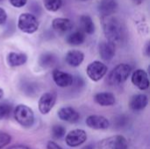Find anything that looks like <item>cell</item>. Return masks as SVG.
<instances>
[{"mask_svg": "<svg viewBox=\"0 0 150 149\" xmlns=\"http://www.w3.org/2000/svg\"><path fill=\"white\" fill-rule=\"evenodd\" d=\"M101 23L105 36L107 40L113 43H119L123 40L124 37V28L122 23L119 18L113 15L105 16L101 18Z\"/></svg>", "mask_w": 150, "mask_h": 149, "instance_id": "1", "label": "cell"}, {"mask_svg": "<svg viewBox=\"0 0 150 149\" xmlns=\"http://www.w3.org/2000/svg\"><path fill=\"white\" fill-rule=\"evenodd\" d=\"M132 68L127 63H120L114 67L109 73L106 83L109 85H120L125 83L131 75Z\"/></svg>", "mask_w": 150, "mask_h": 149, "instance_id": "2", "label": "cell"}, {"mask_svg": "<svg viewBox=\"0 0 150 149\" xmlns=\"http://www.w3.org/2000/svg\"><path fill=\"white\" fill-rule=\"evenodd\" d=\"M13 114L16 121L23 127H31L34 124V113L27 105H17L14 109Z\"/></svg>", "mask_w": 150, "mask_h": 149, "instance_id": "3", "label": "cell"}, {"mask_svg": "<svg viewBox=\"0 0 150 149\" xmlns=\"http://www.w3.org/2000/svg\"><path fill=\"white\" fill-rule=\"evenodd\" d=\"M39 26L40 23L35 15L28 12H25L19 15L18 19V27L21 32L33 34L38 31Z\"/></svg>", "mask_w": 150, "mask_h": 149, "instance_id": "4", "label": "cell"}, {"mask_svg": "<svg viewBox=\"0 0 150 149\" xmlns=\"http://www.w3.org/2000/svg\"><path fill=\"white\" fill-rule=\"evenodd\" d=\"M107 66L99 61H94L91 63H90L86 68V74L89 76V78L93 82H98L107 73Z\"/></svg>", "mask_w": 150, "mask_h": 149, "instance_id": "5", "label": "cell"}, {"mask_svg": "<svg viewBox=\"0 0 150 149\" xmlns=\"http://www.w3.org/2000/svg\"><path fill=\"white\" fill-rule=\"evenodd\" d=\"M127 141L122 135L105 138L98 143V149H127Z\"/></svg>", "mask_w": 150, "mask_h": 149, "instance_id": "6", "label": "cell"}, {"mask_svg": "<svg viewBox=\"0 0 150 149\" xmlns=\"http://www.w3.org/2000/svg\"><path fill=\"white\" fill-rule=\"evenodd\" d=\"M57 94L54 91H47L41 95L39 99V111L41 114H47L56 103Z\"/></svg>", "mask_w": 150, "mask_h": 149, "instance_id": "7", "label": "cell"}, {"mask_svg": "<svg viewBox=\"0 0 150 149\" xmlns=\"http://www.w3.org/2000/svg\"><path fill=\"white\" fill-rule=\"evenodd\" d=\"M87 140L85 131L82 129H75L70 131L65 137L66 144L70 148H76L83 144Z\"/></svg>", "mask_w": 150, "mask_h": 149, "instance_id": "8", "label": "cell"}, {"mask_svg": "<svg viewBox=\"0 0 150 149\" xmlns=\"http://www.w3.org/2000/svg\"><path fill=\"white\" fill-rule=\"evenodd\" d=\"M98 52L102 60L105 61H112L116 54L115 43L110 40H105L100 42L98 45Z\"/></svg>", "mask_w": 150, "mask_h": 149, "instance_id": "9", "label": "cell"}, {"mask_svg": "<svg viewBox=\"0 0 150 149\" xmlns=\"http://www.w3.org/2000/svg\"><path fill=\"white\" fill-rule=\"evenodd\" d=\"M132 83L141 90H146L149 87V79L148 73L143 69H136L132 74Z\"/></svg>", "mask_w": 150, "mask_h": 149, "instance_id": "10", "label": "cell"}, {"mask_svg": "<svg viewBox=\"0 0 150 149\" xmlns=\"http://www.w3.org/2000/svg\"><path fill=\"white\" fill-rule=\"evenodd\" d=\"M53 80L58 87L67 88L73 84L74 77L72 75L63 72L59 69H54L53 71Z\"/></svg>", "mask_w": 150, "mask_h": 149, "instance_id": "11", "label": "cell"}, {"mask_svg": "<svg viewBox=\"0 0 150 149\" xmlns=\"http://www.w3.org/2000/svg\"><path fill=\"white\" fill-rule=\"evenodd\" d=\"M85 122L87 126L94 130H105L110 126L109 120L100 115H91L86 119Z\"/></svg>", "mask_w": 150, "mask_h": 149, "instance_id": "12", "label": "cell"}, {"mask_svg": "<svg viewBox=\"0 0 150 149\" xmlns=\"http://www.w3.org/2000/svg\"><path fill=\"white\" fill-rule=\"evenodd\" d=\"M57 115L61 120L69 122V123H76L80 119L79 112L76 111L74 108L69 107V106L62 107L58 111Z\"/></svg>", "mask_w": 150, "mask_h": 149, "instance_id": "13", "label": "cell"}, {"mask_svg": "<svg viewBox=\"0 0 150 149\" xmlns=\"http://www.w3.org/2000/svg\"><path fill=\"white\" fill-rule=\"evenodd\" d=\"M118 10V4L115 0H101L98 4V11L101 17L113 15Z\"/></svg>", "mask_w": 150, "mask_h": 149, "instance_id": "14", "label": "cell"}, {"mask_svg": "<svg viewBox=\"0 0 150 149\" xmlns=\"http://www.w3.org/2000/svg\"><path fill=\"white\" fill-rule=\"evenodd\" d=\"M52 27L59 33H65L73 28V23L66 18H56L52 21Z\"/></svg>", "mask_w": 150, "mask_h": 149, "instance_id": "15", "label": "cell"}, {"mask_svg": "<svg viewBox=\"0 0 150 149\" xmlns=\"http://www.w3.org/2000/svg\"><path fill=\"white\" fill-rule=\"evenodd\" d=\"M84 60V54L80 50H69L65 56L66 62L74 68L79 67Z\"/></svg>", "mask_w": 150, "mask_h": 149, "instance_id": "16", "label": "cell"}, {"mask_svg": "<svg viewBox=\"0 0 150 149\" xmlns=\"http://www.w3.org/2000/svg\"><path fill=\"white\" fill-rule=\"evenodd\" d=\"M149 103V97L145 94H137L132 97L129 106L133 111L139 112L146 108Z\"/></svg>", "mask_w": 150, "mask_h": 149, "instance_id": "17", "label": "cell"}, {"mask_svg": "<svg viewBox=\"0 0 150 149\" xmlns=\"http://www.w3.org/2000/svg\"><path fill=\"white\" fill-rule=\"evenodd\" d=\"M58 62V57L55 54L51 52H45L39 57L38 63L43 68H50L56 65Z\"/></svg>", "mask_w": 150, "mask_h": 149, "instance_id": "18", "label": "cell"}, {"mask_svg": "<svg viewBox=\"0 0 150 149\" xmlns=\"http://www.w3.org/2000/svg\"><path fill=\"white\" fill-rule=\"evenodd\" d=\"M95 102L101 106H112L116 103L115 96L111 92H99L94 96Z\"/></svg>", "mask_w": 150, "mask_h": 149, "instance_id": "19", "label": "cell"}, {"mask_svg": "<svg viewBox=\"0 0 150 149\" xmlns=\"http://www.w3.org/2000/svg\"><path fill=\"white\" fill-rule=\"evenodd\" d=\"M6 61L10 67H19L27 61V55L24 53L11 52L8 54Z\"/></svg>", "mask_w": 150, "mask_h": 149, "instance_id": "20", "label": "cell"}, {"mask_svg": "<svg viewBox=\"0 0 150 149\" xmlns=\"http://www.w3.org/2000/svg\"><path fill=\"white\" fill-rule=\"evenodd\" d=\"M79 21H80V25H81L82 31L84 33L91 35L95 32V30H96L95 24H94L92 18L89 15H82L80 17Z\"/></svg>", "mask_w": 150, "mask_h": 149, "instance_id": "21", "label": "cell"}, {"mask_svg": "<svg viewBox=\"0 0 150 149\" xmlns=\"http://www.w3.org/2000/svg\"><path fill=\"white\" fill-rule=\"evenodd\" d=\"M85 34L83 31H76L66 38V42L70 46H80L85 41Z\"/></svg>", "mask_w": 150, "mask_h": 149, "instance_id": "22", "label": "cell"}, {"mask_svg": "<svg viewBox=\"0 0 150 149\" xmlns=\"http://www.w3.org/2000/svg\"><path fill=\"white\" fill-rule=\"evenodd\" d=\"M20 87L22 91L29 97H34L37 93H39L38 84L32 81H24Z\"/></svg>", "mask_w": 150, "mask_h": 149, "instance_id": "23", "label": "cell"}, {"mask_svg": "<svg viewBox=\"0 0 150 149\" xmlns=\"http://www.w3.org/2000/svg\"><path fill=\"white\" fill-rule=\"evenodd\" d=\"M43 4L47 11L54 12L61 9L62 5V0H43Z\"/></svg>", "mask_w": 150, "mask_h": 149, "instance_id": "24", "label": "cell"}, {"mask_svg": "<svg viewBox=\"0 0 150 149\" xmlns=\"http://www.w3.org/2000/svg\"><path fill=\"white\" fill-rule=\"evenodd\" d=\"M11 111V105L7 102L0 103V120L9 117Z\"/></svg>", "mask_w": 150, "mask_h": 149, "instance_id": "25", "label": "cell"}, {"mask_svg": "<svg viewBox=\"0 0 150 149\" xmlns=\"http://www.w3.org/2000/svg\"><path fill=\"white\" fill-rule=\"evenodd\" d=\"M66 133V129L61 125H55L52 127V135L55 139L62 138Z\"/></svg>", "mask_w": 150, "mask_h": 149, "instance_id": "26", "label": "cell"}, {"mask_svg": "<svg viewBox=\"0 0 150 149\" xmlns=\"http://www.w3.org/2000/svg\"><path fill=\"white\" fill-rule=\"evenodd\" d=\"M11 141V135H9L6 133L0 132V149H2L5 146H7L8 144H10Z\"/></svg>", "mask_w": 150, "mask_h": 149, "instance_id": "27", "label": "cell"}, {"mask_svg": "<svg viewBox=\"0 0 150 149\" xmlns=\"http://www.w3.org/2000/svg\"><path fill=\"white\" fill-rule=\"evenodd\" d=\"M9 2L12 6L16 8H21L26 4L27 0H9Z\"/></svg>", "mask_w": 150, "mask_h": 149, "instance_id": "28", "label": "cell"}, {"mask_svg": "<svg viewBox=\"0 0 150 149\" xmlns=\"http://www.w3.org/2000/svg\"><path fill=\"white\" fill-rule=\"evenodd\" d=\"M7 20V13L4 8L0 7V25H3Z\"/></svg>", "mask_w": 150, "mask_h": 149, "instance_id": "29", "label": "cell"}, {"mask_svg": "<svg viewBox=\"0 0 150 149\" xmlns=\"http://www.w3.org/2000/svg\"><path fill=\"white\" fill-rule=\"evenodd\" d=\"M47 149H62L57 143H55L54 141H48L47 144Z\"/></svg>", "mask_w": 150, "mask_h": 149, "instance_id": "30", "label": "cell"}, {"mask_svg": "<svg viewBox=\"0 0 150 149\" xmlns=\"http://www.w3.org/2000/svg\"><path fill=\"white\" fill-rule=\"evenodd\" d=\"M7 149H32L30 148L29 147L27 146H25V145H13L10 148H8Z\"/></svg>", "mask_w": 150, "mask_h": 149, "instance_id": "31", "label": "cell"}, {"mask_svg": "<svg viewBox=\"0 0 150 149\" xmlns=\"http://www.w3.org/2000/svg\"><path fill=\"white\" fill-rule=\"evenodd\" d=\"M145 54L147 56H149L150 55V47H149V42L147 43L146 45V47H145Z\"/></svg>", "mask_w": 150, "mask_h": 149, "instance_id": "32", "label": "cell"}, {"mask_svg": "<svg viewBox=\"0 0 150 149\" xmlns=\"http://www.w3.org/2000/svg\"><path fill=\"white\" fill-rule=\"evenodd\" d=\"M133 1H134V3L136 4H142V3L143 2V0H133Z\"/></svg>", "mask_w": 150, "mask_h": 149, "instance_id": "33", "label": "cell"}, {"mask_svg": "<svg viewBox=\"0 0 150 149\" xmlns=\"http://www.w3.org/2000/svg\"><path fill=\"white\" fill-rule=\"evenodd\" d=\"M4 97V90L0 88V99Z\"/></svg>", "mask_w": 150, "mask_h": 149, "instance_id": "34", "label": "cell"}, {"mask_svg": "<svg viewBox=\"0 0 150 149\" xmlns=\"http://www.w3.org/2000/svg\"><path fill=\"white\" fill-rule=\"evenodd\" d=\"M2 1H3V0H0V2H2Z\"/></svg>", "mask_w": 150, "mask_h": 149, "instance_id": "35", "label": "cell"}]
</instances>
